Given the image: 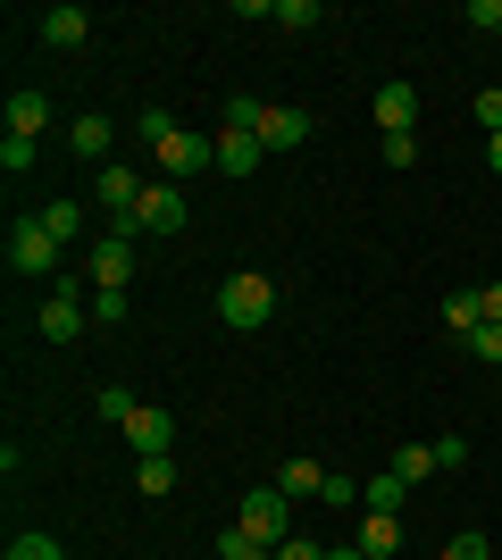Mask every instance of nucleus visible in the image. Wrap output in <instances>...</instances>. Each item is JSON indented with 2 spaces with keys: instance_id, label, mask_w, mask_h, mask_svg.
Here are the masks:
<instances>
[{
  "instance_id": "nucleus-1",
  "label": "nucleus",
  "mask_w": 502,
  "mask_h": 560,
  "mask_svg": "<svg viewBox=\"0 0 502 560\" xmlns=\"http://www.w3.org/2000/svg\"><path fill=\"white\" fill-rule=\"evenodd\" d=\"M268 318H277V284H268L260 268H243V277H226V284H218V327L260 335Z\"/></svg>"
},
{
  "instance_id": "nucleus-2",
  "label": "nucleus",
  "mask_w": 502,
  "mask_h": 560,
  "mask_svg": "<svg viewBox=\"0 0 502 560\" xmlns=\"http://www.w3.org/2000/svg\"><path fill=\"white\" fill-rule=\"evenodd\" d=\"M34 335L43 343H75L84 335V277H50L43 310H34Z\"/></svg>"
},
{
  "instance_id": "nucleus-3",
  "label": "nucleus",
  "mask_w": 502,
  "mask_h": 560,
  "mask_svg": "<svg viewBox=\"0 0 502 560\" xmlns=\"http://www.w3.org/2000/svg\"><path fill=\"white\" fill-rule=\"evenodd\" d=\"M235 527L243 536H260L268 552L293 536V493H277V486H260V493H243V511H235Z\"/></svg>"
},
{
  "instance_id": "nucleus-4",
  "label": "nucleus",
  "mask_w": 502,
  "mask_h": 560,
  "mask_svg": "<svg viewBox=\"0 0 502 560\" xmlns=\"http://www.w3.org/2000/svg\"><path fill=\"white\" fill-rule=\"evenodd\" d=\"M151 167H160L167 185H185V176H201V167H218V135H185V126H176V135H167L160 151H151Z\"/></svg>"
},
{
  "instance_id": "nucleus-5",
  "label": "nucleus",
  "mask_w": 502,
  "mask_h": 560,
  "mask_svg": "<svg viewBox=\"0 0 502 560\" xmlns=\"http://www.w3.org/2000/svg\"><path fill=\"white\" fill-rule=\"evenodd\" d=\"M143 185H151V176H135L126 160H109V167L93 176V201H101V218H109V226H135V201H143Z\"/></svg>"
},
{
  "instance_id": "nucleus-6",
  "label": "nucleus",
  "mask_w": 502,
  "mask_h": 560,
  "mask_svg": "<svg viewBox=\"0 0 502 560\" xmlns=\"http://www.w3.org/2000/svg\"><path fill=\"white\" fill-rule=\"evenodd\" d=\"M59 268V243H50L43 218H17L9 226V277H50Z\"/></svg>"
},
{
  "instance_id": "nucleus-7",
  "label": "nucleus",
  "mask_w": 502,
  "mask_h": 560,
  "mask_svg": "<svg viewBox=\"0 0 502 560\" xmlns=\"http://www.w3.org/2000/svg\"><path fill=\"white\" fill-rule=\"evenodd\" d=\"M84 268H93V293H126V284H135V234H93V259H84Z\"/></svg>"
},
{
  "instance_id": "nucleus-8",
  "label": "nucleus",
  "mask_w": 502,
  "mask_h": 560,
  "mask_svg": "<svg viewBox=\"0 0 502 560\" xmlns=\"http://www.w3.org/2000/svg\"><path fill=\"white\" fill-rule=\"evenodd\" d=\"M176 226H185V185L151 176L143 201H135V234H176Z\"/></svg>"
},
{
  "instance_id": "nucleus-9",
  "label": "nucleus",
  "mask_w": 502,
  "mask_h": 560,
  "mask_svg": "<svg viewBox=\"0 0 502 560\" xmlns=\"http://www.w3.org/2000/svg\"><path fill=\"white\" fill-rule=\"evenodd\" d=\"M302 142H311V109L268 101V109H260V151H268V160H285V151H302Z\"/></svg>"
},
{
  "instance_id": "nucleus-10",
  "label": "nucleus",
  "mask_w": 502,
  "mask_h": 560,
  "mask_svg": "<svg viewBox=\"0 0 502 560\" xmlns=\"http://www.w3.org/2000/svg\"><path fill=\"white\" fill-rule=\"evenodd\" d=\"M369 117H377V135H419V84H377Z\"/></svg>"
},
{
  "instance_id": "nucleus-11",
  "label": "nucleus",
  "mask_w": 502,
  "mask_h": 560,
  "mask_svg": "<svg viewBox=\"0 0 502 560\" xmlns=\"http://www.w3.org/2000/svg\"><path fill=\"white\" fill-rule=\"evenodd\" d=\"M43 43L50 50H84V43H93V9H75V0L43 9Z\"/></svg>"
},
{
  "instance_id": "nucleus-12",
  "label": "nucleus",
  "mask_w": 502,
  "mask_h": 560,
  "mask_svg": "<svg viewBox=\"0 0 502 560\" xmlns=\"http://www.w3.org/2000/svg\"><path fill=\"white\" fill-rule=\"evenodd\" d=\"M126 444H135V460H151V452H167V444H176V419H167L160 401H143V410L126 419Z\"/></svg>"
},
{
  "instance_id": "nucleus-13",
  "label": "nucleus",
  "mask_w": 502,
  "mask_h": 560,
  "mask_svg": "<svg viewBox=\"0 0 502 560\" xmlns=\"http://www.w3.org/2000/svg\"><path fill=\"white\" fill-rule=\"evenodd\" d=\"M260 160H268L260 135H243V126H226V135H218V176H252Z\"/></svg>"
},
{
  "instance_id": "nucleus-14",
  "label": "nucleus",
  "mask_w": 502,
  "mask_h": 560,
  "mask_svg": "<svg viewBox=\"0 0 502 560\" xmlns=\"http://www.w3.org/2000/svg\"><path fill=\"white\" fill-rule=\"evenodd\" d=\"M360 552L394 560V552H402V518H394V511H360Z\"/></svg>"
},
{
  "instance_id": "nucleus-15",
  "label": "nucleus",
  "mask_w": 502,
  "mask_h": 560,
  "mask_svg": "<svg viewBox=\"0 0 502 560\" xmlns=\"http://www.w3.org/2000/svg\"><path fill=\"white\" fill-rule=\"evenodd\" d=\"M410 493H419V486H410L402 468H377V477H369V493H360V511H394V518H402Z\"/></svg>"
},
{
  "instance_id": "nucleus-16",
  "label": "nucleus",
  "mask_w": 502,
  "mask_h": 560,
  "mask_svg": "<svg viewBox=\"0 0 502 560\" xmlns=\"http://www.w3.org/2000/svg\"><path fill=\"white\" fill-rule=\"evenodd\" d=\"M43 126H50V93H9V135L43 142Z\"/></svg>"
},
{
  "instance_id": "nucleus-17",
  "label": "nucleus",
  "mask_w": 502,
  "mask_h": 560,
  "mask_svg": "<svg viewBox=\"0 0 502 560\" xmlns=\"http://www.w3.org/2000/svg\"><path fill=\"white\" fill-rule=\"evenodd\" d=\"M68 151H75V160H109V117L84 109V117L68 126Z\"/></svg>"
},
{
  "instance_id": "nucleus-18",
  "label": "nucleus",
  "mask_w": 502,
  "mask_h": 560,
  "mask_svg": "<svg viewBox=\"0 0 502 560\" xmlns=\"http://www.w3.org/2000/svg\"><path fill=\"white\" fill-rule=\"evenodd\" d=\"M444 327H453L460 343H469V335L486 327V293H444Z\"/></svg>"
},
{
  "instance_id": "nucleus-19",
  "label": "nucleus",
  "mask_w": 502,
  "mask_h": 560,
  "mask_svg": "<svg viewBox=\"0 0 502 560\" xmlns=\"http://www.w3.org/2000/svg\"><path fill=\"white\" fill-rule=\"evenodd\" d=\"M43 226H50V243H59V252H68V243H84V201H50Z\"/></svg>"
},
{
  "instance_id": "nucleus-20",
  "label": "nucleus",
  "mask_w": 502,
  "mask_h": 560,
  "mask_svg": "<svg viewBox=\"0 0 502 560\" xmlns=\"http://www.w3.org/2000/svg\"><path fill=\"white\" fill-rule=\"evenodd\" d=\"M318 486H327L318 460H285V477H277V493H293V502H318Z\"/></svg>"
},
{
  "instance_id": "nucleus-21",
  "label": "nucleus",
  "mask_w": 502,
  "mask_h": 560,
  "mask_svg": "<svg viewBox=\"0 0 502 560\" xmlns=\"http://www.w3.org/2000/svg\"><path fill=\"white\" fill-rule=\"evenodd\" d=\"M135 493H151V502H160V493H176V460H167V452L135 460Z\"/></svg>"
},
{
  "instance_id": "nucleus-22",
  "label": "nucleus",
  "mask_w": 502,
  "mask_h": 560,
  "mask_svg": "<svg viewBox=\"0 0 502 560\" xmlns=\"http://www.w3.org/2000/svg\"><path fill=\"white\" fill-rule=\"evenodd\" d=\"M0 167H9V176H34V167H43V142H25V135H0Z\"/></svg>"
},
{
  "instance_id": "nucleus-23",
  "label": "nucleus",
  "mask_w": 502,
  "mask_h": 560,
  "mask_svg": "<svg viewBox=\"0 0 502 560\" xmlns=\"http://www.w3.org/2000/svg\"><path fill=\"white\" fill-rule=\"evenodd\" d=\"M93 410H101V419H109V427H126V419H135V410H143V401L126 394V385H101V394H93Z\"/></svg>"
},
{
  "instance_id": "nucleus-24",
  "label": "nucleus",
  "mask_w": 502,
  "mask_h": 560,
  "mask_svg": "<svg viewBox=\"0 0 502 560\" xmlns=\"http://www.w3.org/2000/svg\"><path fill=\"white\" fill-rule=\"evenodd\" d=\"M394 468H402L410 486H428V477H435V444H402V452H394Z\"/></svg>"
},
{
  "instance_id": "nucleus-25",
  "label": "nucleus",
  "mask_w": 502,
  "mask_h": 560,
  "mask_svg": "<svg viewBox=\"0 0 502 560\" xmlns=\"http://www.w3.org/2000/svg\"><path fill=\"white\" fill-rule=\"evenodd\" d=\"M218 560H277V552H268L260 536H243V527H226V536H218Z\"/></svg>"
},
{
  "instance_id": "nucleus-26",
  "label": "nucleus",
  "mask_w": 502,
  "mask_h": 560,
  "mask_svg": "<svg viewBox=\"0 0 502 560\" xmlns=\"http://www.w3.org/2000/svg\"><path fill=\"white\" fill-rule=\"evenodd\" d=\"M268 18L285 25V34H302V25H318V18H327V9H318V0H277V9H268Z\"/></svg>"
},
{
  "instance_id": "nucleus-27",
  "label": "nucleus",
  "mask_w": 502,
  "mask_h": 560,
  "mask_svg": "<svg viewBox=\"0 0 502 560\" xmlns=\"http://www.w3.org/2000/svg\"><path fill=\"white\" fill-rule=\"evenodd\" d=\"M260 109H268V101H252V93H226V126H243V135H260Z\"/></svg>"
},
{
  "instance_id": "nucleus-28",
  "label": "nucleus",
  "mask_w": 502,
  "mask_h": 560,
  "mask_svg": "<svg viewBox=\"0 0 502 560\" xmlns=\"http://www.w3.org/2000/svg\"><path fill=\"white\" fill-rule=\"evenodd\" d=\"M135 135H143V142H151V151H160V142H167V135H176V117H167V109H160V101H151V109H143V117H135Z\"/></svg>"
},
{
  "instance_id": "nucleus-29",
  "label": "nucleus",
  "mask_w": 502,
  "mask_h": 560,
  "mask_svg": "<svg viewBox=\"0 0 502 560\" xmlns=\"http://www.w3.org/2000/svg\"><path fill=\"white\" fill-rule=\"evenodd\" d=\"M444 560H494V552H486V536H478V527H460V536L444 544Z\"/></svg>"
},
{
  "instance_id": "nucleus-30",
  "label": "nucleus",
  "mask_w": 502,
  "mask_h": 560,
  "mask_svg": "<svg viewBox=\"0 0 502 560\" xmlns=\"http://www.w3.org/2000/svg\"><path fill=\"white\" fill-rule=\"evenodd\" d=\"M9 560H68V552H59L50 536H17V544H9Z\"/></svg>"
},
{
  "instance_id": "nucleus-31",
  "label": "nucleus",
  "mask_w": 502,
  "mask_h": 560,
  "mask_svg": "<svg viewBox=\"0 0 502 560\" xmlns=\"http://www.w3.org/2000/svg\"><path fill=\"white\" fill-rule=\"evenodd\" d=\"M377 151H385V167H410V160H419V135H385Z\"/></svg>"
},
{
  "instance_id": "nucleus-32",
  "label": "nucleus",
  "mask_w": 502,
  "mask_h": 560,
  "mask_svg": "<svg viewBox=\"0 0 502 560\" xmlns=\"http://www.w3.org/2000/svg\"><path fill=\"white\" fill-rule=\"evenodd\" d=\"M469 25H486V34L502 43V0H469Z\"/></svg>"
},
{
  "instance_id": "nucleus-33",
  "label": "nucleus",
  "mask_w": 502,
  "mask_h": 560,
  "mask_svg": "<svg viewBox=\"0 0 502 560\" xmlns=\"http://www.w3.org/2000/svg\"><path fill=\"white\" fill-rule=\"evenodd\" d=\"M277 560H327V544H311V536H285V544H277Z\"/></svg>"
},
{
  "instance_id": "nucleus-34",
  "label": "nucleus",
  "mask_w": 502,
  "mask_h": 560,
  "mask_svg": "<svg viewBox=\"0 0 502 560\" xmlns=\"http://www.w3.org/2000/svg\"><path fill=\"white\" fill-rule=\"evenodd\" d=\"M478 126H486V135H502V93H494V84L478 93Z\"/></svg>"
},
{
  "instance_id": "nucleus-35",
  "label": "nucleus",
  "mask_w": 502,
  "mask_h": 560,
  "mask_svg": "<svg viewBox=\"0 0 502 560\" xmlns=\"http://www.w3.org/2000/svg\"><path fill=\"white\" fill-rule=\"evenodd\" d=\"M469 351H478V360H494V369H502V327H478V335H469Z\"/></svg>"
},
{
  "instance_id": "nucleus-36",
  "label": "nucleus",
  "mask_w": 502,
  "mask_h": 560,
  "mask_svg": "<svg viewBox=\"0 0 502 560\" xmlns=\"http://www.w3.org/2000/svg\"><path fill=\"white\" fill-rule=\"evenodd\" d=\"M486 327H502V277L486 284Z\"/></svg>"
},
{
  "instance_id": "nucleus-37",
  "label": "nucleus",
  "mask_w": 502,
  "mask_h": 560,
  "mask_svg": "<svg viewBox=\"0 0 502 560\" xmlns=\"http://www.w3.org/2000/svg\"><path fill=\"white\" fill-rule=\"evenodd\" d=\"M486 167H494V176H502V135H486Z\"/></svg>"
},
{
  "instance_id": "nucleus-38",
  "label": "nucleus",
  "mask_w": 502,
  "mask_h": 560,
  "mask_svg": "<svg viewBox=\"0 0 502 560\" xmlns=\"http://www.w3.org/2000/svg\"><path fill=\"white\" fill-rule=\"evenodd\" d=\"M327 560H369V552H360V544H335V552Z\"/></svg>"
}]
</instances>
